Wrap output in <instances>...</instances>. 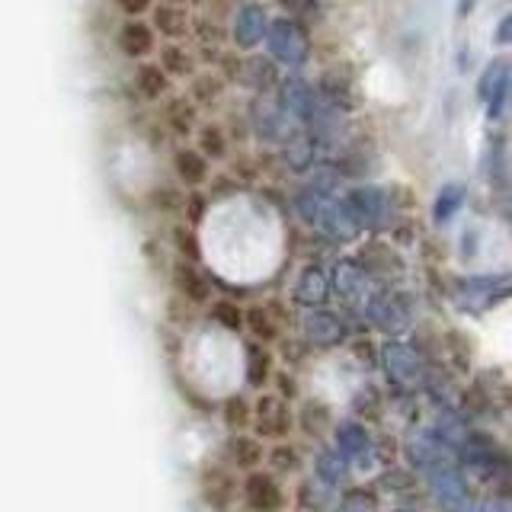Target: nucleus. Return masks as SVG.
Masks as SVG:
<instances>
[{
    "instance_id": "obj_1",
    "label": "nucleus",
    "mask_w": 512,
    "mask_h": 512,
    "mask_svg": "<svg viewBox=\"0 0 512 512\" xmlns=\"http://www.w3.org/2000/svg\"><path fill=\"white\" fill-rule=\"evenodd\" d=\"M122 45H125V52H135V55L148 52V48H151V32L144 29V26H138V23H128L125 32H122Z\"/></svg>"
},
{
    "instance_id": "obj_2",
    "label": "nucleus",
    "mask_w": 512,
    "mask_h": 512,
    "mask_svg": "<svg viewBox=\"0 0 512 512\" xmlns=\"http://www.w3.org/2000/svg\"><path fill=\"white\" fill-rule=\"evenodd\" d=\"M141 87H144V93H160V87H164V80L157 77V71L154 68H148V71H141Z\"/></svg>"
},
{
    "instance_id": "obj_3",
    "label": "nucleus",
    "mask_w": 512,
    "mask_h": 512,
    "mask_svg": "<svg viewBox=\"0 0 512 512\" xmlns=\"http://www.w3.org/2000/svg\"><path fill=\"white\" fill-rule=\"evenodd\" d=\"M176 164H180V170H183V167L189 170V180H199V176H202V164H199L196 157H180Z\"/></svg>"
}]
</instances>
